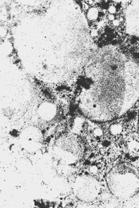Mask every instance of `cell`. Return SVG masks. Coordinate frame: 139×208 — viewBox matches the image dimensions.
<instances>
[{
    "label": "cell",
    "mask_w": 139,
    "mask_h": 208,
    "mask_svg": "<svg viewBox=\"0 0 139 208\" xmlns=\"http://www.w3.org/2000/svg\"><path fill=\"white\" fill-rule=\"evenodd\" d=\"M108 186L111 193L118 197L126 199L136 191L139 185V179L136 172L128 168H119L109 174Z\"/></svg>",
    "instance_id": "1"
},
{
    "label": "cell",
    "mask_w": 139,
    "mask_h": 208,
    "mask_svg": "<svg viewBox=\"0 0 139 208\" xmlns=\"http://www.w3.org/2000/svg\"><path fill=\"white\" fill-rule=\"evenodd\" d=\"M112 22H113V25L115 26H119V24H120V22H119V21L117 20V19H115L114 21H113Z\"/></svg>",
    "instance_id": "7"
},
{
    "label": "cell",
    "mask_w": 139,
    "mask_h": 208,
    "mask_svg": "<svg viewBox=\"0 0 139 208\" xmlns=\"http://www.w3.org/2000/svg\"><path fill=\"white\" fill-rule=\"evenodd\" d=\"M108 19H109L110 21H112L115 20L114 15H111V14H109V15H108Z\"/></svg>",
    "instance_id": "8"
},
{
    "label": "cell",
    "mask_w": 139,
    "mask_h": 208,
    "mask_svg": "<svg viewBox=\"0 0 139 208\" xmlns=\"http://www.w3.org/2000/svg\"><path fill=\"white\" fill-rule=\"evenodd\" d=\"M91 34H92V35L93 37H95V36H97V35L98 34L97 31L96 29H92V31Z\"/></svg>",
    "instance_id": "9"
},
{
    "label": "cell",
    "mask_w": 139,
    "mask_h": 208,
    "mask_svg": "<svg viewBox=\"0 0 139 208\" xmlns=\"http://www.w3.org/2000/svg\"><path fill=\"white\" fill-rule=\"evenodd\" d=\"M90 172H91L92 174H95L97 172V166H91V168H90Z\"/></svg>",
    "instance_id": "6"
},
{
    "label": "cell",
    "mask_w": 139,
    "mask_h": 208,
    "mask_svg": "<svg viewBox=\"0 0 139 208\" xmlns=\"http://www.w3.org/2000/svg\"><path fill=\"white\" fill-rule=\"evenodd\" d=\"M122 126L119 123H114L110 127V131L113 134H119L122 132Z\"/></svg>",
    "instance_id": "3"
},
{
    "label": "cell",
    "mask_w": 139,
    "mask_h": 208,
    "mask_svg": "<svg viewBox=\"0 0 139 208\" xmlns=\"http://www.w3.org/2000/svg\"><path fill=\"white\" fill-rule=\"evenodd\" d=\"M93 133L96 137H100L103 135V130L100 128H96V129H95Z\"/></svg>",
    "instance_id": "4"
},
{
    "label": "cell",
    "mask_w": 139,
    "mask_h": 208,
    "mask_svg": "<svg viewBox=\"0 0 139 208\" xmlns=\"http://www.w3.org/2000/svg\"><path fill=\"white\" fill-rule=\"evenodd\" d=\"M87 17L89 20H95L98 17V10L95 7H92L89 9L87 12Z\"/></svg>",
    "instance_id": "2"
},
{
    "label": "cell",
    "mask_w": 139,
    "mask_h": 208,
    "mask_svg": "<svg viewBox=\"0 0 139 208\" xmlns=\"http://www.w3.org/2000/svg\"><path fill=\"white\" fill-rule=\"evenodd\" d=\"M108 12H109V13L110 14H111V15H114L116 12H117V8H116V7L115 6H114V5H111V6H110L109 7H108Z\"/></svg>",
    "instance_id": "5"
}]
</instances>
